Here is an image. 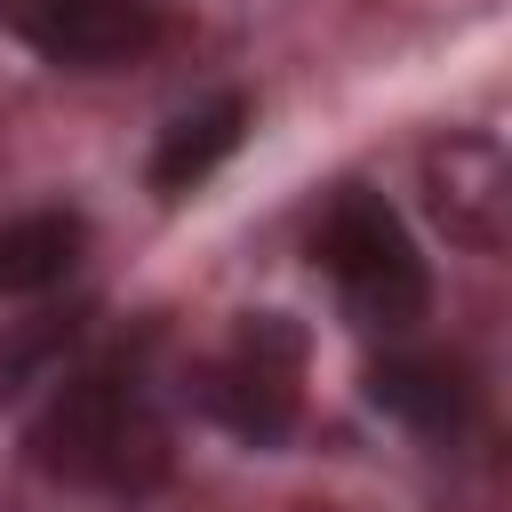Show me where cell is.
Returning a JSON list of instances; mask_svg holds the SVG:
<instances>
[{"label": "cell", "instance_id": "3", "mask_svg": "<svg viewBox=\"0 0 512 512\" xmlns=\"http://www.w3.org/2000/svg\"><path fill=\"white\" fill-rule=\"evenodd\" d=\"M296 384H304V328H296L288 312H248V320L232 328V344L200 360L192 400H200L232 440L272 448V440L296 424Z\"/></svg>", "mask_w": 512, "mask_h": 512}, {"label": "cell", "instance_id": "2", "mask_svg": "<svg viewBox=\"0 0 512 512\" xmlns=\"http://www.w3.org/2000/svg\"><path fill=\"white\" fill-rule=\"evenodd\" d=\"M320 264H328L352 328H368V336H408L432 304L416 240L376 192H336V208L320 216Z\"/></svg>", "mask_w": 512, "mask_h": 512}, {"label": "cell", "instance_id": "7", "mask_svg": "<svg viewBox=\"0 0 512 512\" xmlns=\"http://www.w3.org/2000/svg\"><path fill=\"white\" fill-rule=\"evenodd\" d=\"M368 400H376L384 416H400L408 432H456V424L472 416V384H464V368L440 360V352H384V360L368 368Z\"/></svg>", "mask_w": 512, "mask_h": 512}, {"label": "cell", "instance_id": "4", "mask_svg": "<svg viewBox=\"0 0 512 512\" xmlns=\"http://www.w3.org/2000/svg\"><path fill=\"white\" fill-rule=\"evenodd\" d=\"M0 32L24 40L40 64L112 72L160 40V8L152 0H0Z\"/></svg>", "mask_w": 512, "mask_h": 512}, {"label": "cell", "instance_id": "8", "mask_svg": "<svg viewBox=\"0 0 512 512\" xmlns=\"http://www.w3.org/2000/svg\"><path fill=\"white\" fill-rule=\"evenodd\" d=\"M88 256V224L72 208H32L0 224V296H48L80 272Z\"/></svg>", "mask_w": 512, "mask_h": 512}, {"label": "cell", "instance_id": "1", "mask_svg": "<svg viewBox=\"0 0 512 512\" xmlns=\"http://www.w3.org/2000/svg\"><path fill=\"white\" fill-rule=\"evenodd\" d=\"M32 464L96 496H152L168 480V416L136 368H88L40 408Z\"/></svg>", "mask_w": 512, "mask_h": 512}, {"label": "cell", "instance_id": "9", "mask_svg": "<svg viewBox=\"0 0 512 512\" xmlns=\"http://www.w3.org/2000/svg\"><path fill=\"white\" fill-rule=\"evenodd\" d=\"M80 328H88V304L8 320V328H0V400H16V392H32V384H48V376H56V360L80 344Z\"/></svg>", "mask_w": 512, "mask_h": 512}, {"label": "cell", "instance_id": "6", "mask_svg": "<svg viewBox=\"0 0 512 512\" xmlns=\"http://www.w3.org/2000/svg\"><path fill=\"white\" fill-rule=\"evenodd\" d=\"M240 136H248V96H208V104H192V112H176L168 128H160V144H152V192H192V184H208L232 152H240Z\"/></svg>", "mask_w": 512, "mask_h": 512}, {"label": "cell", "instance_id": "5", "mask_svg": "<svg viewBox=\"0 0 512 512\" xmlns=\"http://www.w3.org/2000/svg\"><path fill=\"white\" fill-rule=\"evenodd\" d=\"M424 208L456 248L496 256L512 240V160H504V144L480 136V128L440 136L424 152Z\"/></svg>", "mask_w": 512, "mask_h": 512}]
</instances>
